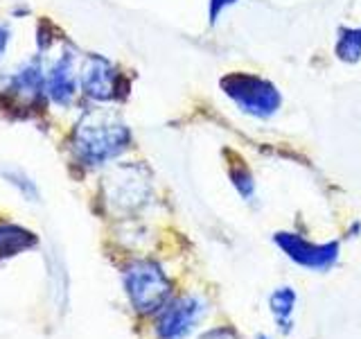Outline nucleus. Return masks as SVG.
I'll list each match as a JSON object with an SVG mask.
<instances>
[{
	"label": "nucleus",
	"instance_id": "nucleus-15",
	"mask_svg": "<svg viewBox=\"0 0 361 339\" xmlns=\"http://www.w3.org/2000/svg\"><path fill=\"white\" fill-rule=\"evenodd\" d=\"M242 3V0H208V18H210V25L219 20V16L224 14L226 9H231L233 5Z\"/></svg>",
	"mask_w": 361,
	"mask_h": 339
},
{
	"label": "nucleus",
	"instance_id": "nucleus-8",
	"mask_svg": "<svg viewBox=\"0 0 361 339\" xmlns=\"http://www.w3.org/2000/svg\"><path fill=\"white\" fill-rule=\"evenodd\" d=\"M50 97L56 105H68L77 93V77H75V61L71 54H63L59 61L52 66L48 79Z\"/></svg>",
	"mask_w": 361,
	"mask_h": 339
},
{
	"label": "nucleus",
	"instance_id": "nucleus-3",
	"mask_svg": "<svg viewBox=\"0 0 361 339\" xmlns=\"http://www.w3.org/2000/svg\"><path fill=\"white\" fill-rule=\"evenodd\" d=\"M124 290L135 310L140 314H152L167 305L172 282L154 260H135L124 269Z\"/></svg>",
	"mask_w": 361,
	"mask_h": 339
},
{
	"label": "nucleus",
	"instance_id": "nucleus-10",
	"mask_svg": "<svg viewBox=\"0 0 361 339\" xmlns=\"http://www.w3.org/2000/svg\"><path fill=\"white\" fill-rule=\"evenodd\" d=\"M41 84H43L41 68H39V64L32 61L27 66H23L20 71H16V75L9 79V90L18 100H34L39 95Z\"/></svg>",
	"mask_w": 361,
	"mask_h": 339
},
{
	"label": "nucleus",
	"instance_id": "nucleus-13",
	"mask_svg": "<svg viewBox=\"0 0 361 339\" xmlns=\"http://www.w3.org/2000/svg\"><path fill=\"white\" fill-rule=\"evenodd\" d=\"M228 177H231V181H233V186H235V190H237V195H240L244 201H253V199H255L257 186H255L253 172H251V170H248L242 161L231 165Z\"/></svg>",
	"mask_w": 361,
	"mask_h": 339
},
{
	"label": "nucleus",
	"instance_id": "nucleus-6",
	"mask_svg": "<svg viewBox=\"0 0 361 339\" xmlns=\"http://www.w3.org/2000/svg\"><path fill=\"white\" fill-rule=\"evenodd\" d=\"M206 301L201 297H180L167 303L158 314L156 337L158 339H185L197 323L206 316Z\"/></svg>",
	"mask_w": 361,
	"mask_h": 339
},
{
	"label": "nucleus",
	"instance_id": "nucleus-12",
	"mask_svg": "<svg viewBox=\"0 0 361 339\" xmlns=\"http://www.w3.org/2000/svg\"><path fill=\"white\" fill-rule=\"evenodd\" d=\"M334 54L343 64L361 61V25L359 28H341L336 32Z\"/></svg>",
	"mask_w": 361,
	"mask_h": 339
},
{
	"label": "nucleus",
	"instance_id": "nucleus-4",
	"mask_svg": "<svg viewBox=\"0 0 361 339\" xmlns=\"http://www.w3.org/2000/svg\"><path fill=\"white\" fill-rule=\"evenodd\" d=\"M274 242L291 263H296L298 267H305L310 271H330L336 265L338 256H341V246H338L336 240L310 242L307 237L293 231L274 233Z\"/></svg>",
	"mask_w": 361,
	"mask_h": 339
},
{
	"label": "nucleus",
	"instance_id": "nucleus-11",
	"mask_svg": "<svg viewBox=\"0 0 361 339\" xmlns=\"http://www.w3.org/2000/svg\"><path fill=\"white\" fill-rule=\"evenodd\" d=\"M37 244V237L20 226H0V260H7Z\"/></svg>",
	"mask_w": 361,
	"mask_h": 339
},
{
	"label": "nucleus",
	"instance_id": "nucleus-5",
	"mask_svg": "<svg viewBox=\"0 0 361 339\" xmlns=\"http://www.w3.org/2000/svg\"><path fill=\"white\" fill-rule=\"evenodd\" d=\"M149 195L152 186L142 167L124 165L106 179V201L118 210H138L149 201Z\"/></svg>",
	"mask_w": 361,
	"mask_h": 339
},
{
	"label": "nucleus",
	"instance_id": "nucleus-1",
	"mask_svg": "<svg viewBox=\"0 0 361 339\" xmlns=\"http://www.w3.org/2000/svg\"><path fill=\"white\" fill-rule=\"evenodd\" d=\"M73 143L75 154L84 165H104L127 150L131 133L118 116L109 111H93L79 120Z\"/></svg>",
	"mask_w": 361,
	"mask_h": 339
},
{
	"label": "nucleus",
	"instance_id": "nucleus-18",
	"mask_svg": "<svg viewBox=\"0 0 361 339\" xmlns=\"http://www.w3.org/2000/svg\"><path fill=\"white\" fill-rule=\"evenodd\" d=\"M259 339H269V337L267 335H259Z\"/></svg>",
	"mask_w": 361,
	"mask_h": 339
},
{
	"label": "nucleus",
	"instance_id": "nucleus-14",
	"mask_svg": "<svg viewBox=\"0 0 361 339\" xmlns=\"http://www.w3.org/2000/svg\"><path fill=\"white\" fill-rule=\"evenodd\" d=\"M0 174H3L14 188H18L23 197H27V199H32V201L39 197L37 186H34L32 181H30L25 174H23V172H18V170H7V167H3V170H0Z\"/></svg>",
	"mask_w": 361,
	"mask_h": 339
},
{
	"label": "nucleus",
	"instance_id": "nucleus-7",
	"mask_svg": "<svg viewBox=\"0 0 361 339\" xmlns=\"http://www.w3.org/2000/svg\"><path fill=\"white\" fill-rule=\"evenodd\" d=\"M120 82L122 77L118 73V68L109 59L99 54H90L86 59L82 68V86L88 97H93L97 102L116 100L120 93Z\"/></svg>",
	"mask_w": 361,
	"mask_h": 339
},
{
	"label": "nucleus",
	"instance_id": "nucleus-16",
	"mask_svg": "<svg viewBox=\"0 0 361 339\" xmlns=\"http://www.w3.org/2000/svg\"><path fill=\"white\" fill-rule=\"evenodd\" d=\"M199 339H242L237 335L235 328L231 326H219V328H212V331H206Z\"/></svg>",
	"mask_w": 361,
	"mask_h": 339
},
{
	"label": "nucleus",
	"instance_id": "nucleus-9",
	"mask_svg": "<svg viewBox=\"0 0 361 339\" xmlns=\"http://www.w3.org/2000/svg\"><path fill=\"white\" fill-rule=\"evenodd\" d=\"M296 303H298V294H296V290L289 287V285L276 287L274 292H271V297H269V310H271V314H274V319L280 326L282 333H291L293 312H296Z\"/></svg>",
	"mask_w": 361,
	"mask_h": 339
},
{
	"label": "nucleus",
	"instance_id": "nucleus-17",
	"mask_svg": "<svg viewBox=\"0 0 361 339\" xmlns=\"http://www.w3.org/2000/svg\"><path fill=\"white\" fill-rule=\"evenodd\" d=\"M7 39H9V34L5 28H0V56H3L5 48H7Z\"/></svg>",
	"mask_w": 361,
	"mask_h": 339
},
{
	"label": "nucleus",
	"instance_id": "nucleus-2",
	"mask_svg": "<svg viewBox=\"0 0 361 339\" xmlns=\"http://www.w3.org/2000/svg\"><path fill=\"white\" fill-rule=\"evenodd\" d=\"M219 88L235 109L255 120H271L282 107V93L271 79L255 73H228L219 79Z\"/></svg>",
	"mask_w": 361,
	"mask_h": 339
}]
</instances>
